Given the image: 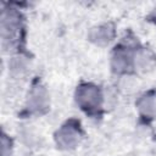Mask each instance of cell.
Here are the masks:
<instances>
[{
  "label": "cell",
  "mask_w": 156,
  "mask_h": 156,
  "mask_svg": "<svg viewBox=\"0 0 156 156\" xmlns=\"http://www.w3.org/2000/svg\"><path fill=\"white\" fill-rule=\"evenodd\" d=\"M56 141L61 147H74L79 141V133L73 126H65L57 132Z\"/></svg>",
  "instance_id": "obj_2"
},
{
  "label": "cell",
  "mask_w": 156,
  "mask_h": 156,
  "mask_svg": "<svg viewBox=\"0 0 156 156\" xmlns=\"http://www.w3.org/2000/svg\"><path fill=\"white\" fill-rule=\"evenodd\" d=\"M77 102L85 110H95L100 107L101 94L100 90L94 85H82L77 89Z\"/></svg>",
  "instance_id": "obj_1"
},
{
  "label": "cell",
  "mask_w": 156,
  "mask_h": 156,
  "mask_svg": "<svg viewBox=\"0 0 156 156\" xmlns=\"http://www.w3.org/2000/svg\"><path fill=\"white\" fill-rule=\"evenodd\" d=\"M112 35H113L112 29H108L107 26H105V27L98 28V30H95V35L93 38L96 39L98 43H106V41L108 43L111 40Z\"/></svg>",
  "instance_id": "obj_3"
},
{
  "label": "cell",
  "mask_w": 156,
  "mask_h": 156,
  "mask_svg": "<svg viewBox=\"0 0 156 156\" xmlns=\"http://www.w3.org/2000/svg\"><path fill=\"white\" fill-rule=\"evenodd\" d=\"M128 57H127V55L124 54V52H117L116 54V56L113 57V62H115V69L116 71H118V72H121V71H123L124 68H127L128 67V60H127Z\"/></svg>",
  "instance_id": "obj_4"
},
{
  "label": "cell",
  "mask_w": 156,
  "mask_h": 156,
  "mask_svg": "<svg viewBox=\"0 0 156 156\" xmlns=\"http://www.w3.org/2000/svg\"><path fill=\"white\" fill-rule=\"evenodd\" d=\"M2 150H1V152H2V156H7V146H10V140H7V138H6V135L4 134L2 135Z\"/></svg>",
  "instance_id": "obj_5"
}]
</instances>
